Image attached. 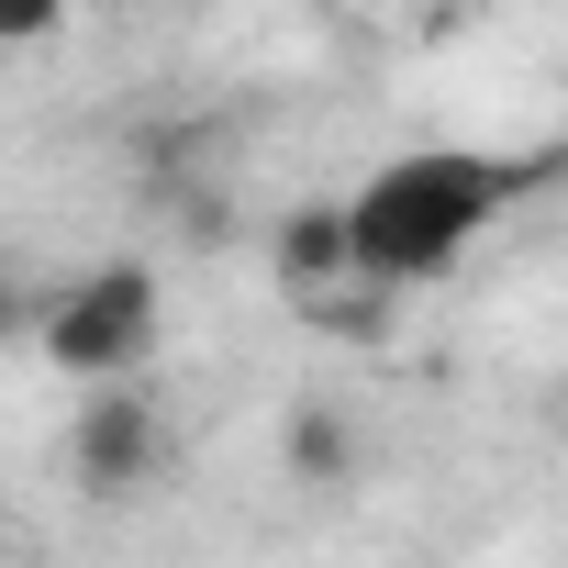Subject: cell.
<instances>
[{
  "mask_svg": "<svg viewBox=\"0 0 568 568\" xmlns=\"http://www.w3.org/2000/svg\"><path fill=\"white\" fill-rule=\"evenodd\" d=\"M267 267H278V291H291V302L335 291V278H346V212H335V201L291 212V223H278V245H267Z\"/></svg>",
  "mask_w": 568,
  "mask_h": 568,
  "instance_id": "cell-5",
  "label": "cell"
},
{
  "mask_svg": "<svg viewBox=\"0 0 568 568\" xmlns=\"http://www.w3.org/2000/svg\"><path fill=\"white\" fill-rule=\"evenodd\" d=\"M34 313H45V291H34L12 256H0V346H12V335H34Z\"/></svg>",
  "mask_w": 568,
  "mask_h": 568,
  "instance_id": "cell-8",
  "label": "cell"
},
{
  "mask_svg": "<svg viewBox=\"0 0 568 568\" xmlns=\"http://www.w3.org/2000/svg\"><path fill=\"white\" fill-rule=\"evenodd\" d=\"M535 168H501V156H468V145H413L390 156L346 212V278H379V291H424V278H446L490 223L501 201L524 190Z\"/></svg>",
  "mask_w": 568,
  "mask_h": 568,
  "instance_id": "cell-1",
  "label": "cell"
},
{
  "mask_svg": "<svg viewBox=\"0 0 568 568\" xmlns=\"http://www.w3.org/2000/svg\"><path fill=\"white\" fill-rule=\"evenodd\" d=\"M68 479L90 501H145L168 479V413L145 390H90L68 413Z\"/></svg>",
  "mask_w": 568,
  "mask_h": 568,
  "instance_id": "cell-3",
  "label": "cell"
},
{
  "mask_svg": "<svg viewBox=\"0 0 568 568\" xmlns=\"http://www.w3.org/2000/svg\"><path fill=\"white\" fill-rule=\"evenodd\" d=\"M34 346H45V368L79 379V390H134L145 357L168 346V291H156V267H145V256H101V267H79L68 291H45Z\"/></svg>",
  "mask_w": 568,
  "mask_h": 568,
  "instance_id": "cell-2",
  "label": "cell"
},
{
  "mask_svg": "<svg viewBox=\"0 0 568 568\" xmlns=\"http://www.w3.org/2000/svg\"><path fill=\"white\" fill-rule=\"evenodd\" d=\"M313 335H335V346H379L390 324H402V291H379V278H335V291H313V302H291Z\"/></svg>",
  "mask_w": 568,
  "mask_h": 568,
  "instance_id": "cell-6",
  "label": "cell"
},
{
  "mask_svg": "<svg viewBox=\"0 0 568 568\" xmlns=\"http://www.w3.org/2000/svg\"><path fill=\"white\" fill-rule=\"evenodd\" d=\"M68 34V0H0V57H34Z\"/></svg>",
  "mask_w": 568,
  "mask_h": 568,
  "instance_id": "cell-7",
  "label": "cell"
},
{
  "mask_svg": "<svg viewBox=\"0 0 568 568\" xmlns=\"http://www.w3.org/2000/svg\"><path fill=\"white\" fill-rule=\"evenodd\" d=\"M278 468H291L302 490H346V479L368 468L357 413H346V402H291V413H278Z\"/></svg>",
  "mask_w": 568,
  "mask_h": 568,
  "instance_id": "cell-4",
  "label": "cell"
}]
</instances>
